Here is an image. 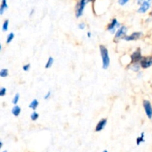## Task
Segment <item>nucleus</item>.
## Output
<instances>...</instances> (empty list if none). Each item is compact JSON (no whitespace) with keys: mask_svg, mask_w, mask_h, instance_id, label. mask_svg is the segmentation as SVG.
Instances as JSON below:
<instances>
[{"mask_svg":"<svg viewBox=\"0 0 152 152\" xmlns=\"http://www.w3.org/2000/svg\"><path fill=\"white\" fill-rule=\"evenodd\" d=\"M8 26H9V20H8V19H7V20L4 21V22L3 23L2 31H7V29H8Z\"/></svg>","mask_w":152,"mask_h":152,"instance_id":"6ab92c4d","label":"nucleus"},{"mask_svg":"<svg viewBox=\"0 0 152 152\" xmlns=\"http://www.w3.org/2000/svg\"><path fill=\"white\" fill-rule=\"evenodd\" d=\"M38 105H39L38 100H37V99H34V100L30 103L29 108H31V109H33L34 111H35V110L37 108V107H38Z\"/></svg>","mask_w":152,"mask_h":152,"instance_id":"ddd939ff","label":"nucleus"},{"mask_svg":"<svg viewBox=\"0 0 152 152\" xmlns=\"http://www.w3.org/2000/svg\"><path fill=\"white\" fill-rule=\"evenodd\" d=\"M140 65L141 68H142L143 69L150 68L152 65V56L142 57V59L140 62Z\"/></svg>","mask_w":152,"mask_h":152,"instance_id":"7ed1b4c3","label":"nucleus"},{"mask_svg":"<svg viewBox=\"0 0 152 152\" xmlns=\"http://www.w3.org/2000/svg\"><path fill=\"white\" fill-rule=\"evenodd\" d=\"M8 76V70L7 69H1L0 71V77L4 78Z\"/></svg>","mask_w":152,"mask_h":152,"instance_id":"a211bd4d","label":"nucleus"},{"mask_svg":"<svg viewBox=\"0 0 152 152\" xmlns=\"http://www.w3.org/2000/svg\"><path fill=\"white\" fill-rule=\"evenodd\" d=\"M128 0H119L118 1V2H119V4H121V5H124V4H126V3L128 2Z\"/></svg>","mask_w":152,"mask_h":152,"instance_id":"393cba45","label":"nucleus"},{"mask_svg":"<svg viewBox=\"0 0 152 152\" xmlns=\"http://www.w3.org/2000/svg\"><path fill=\"white\" fill-rule=\"evenodd\" d=\"M142 59V54H141L140 49H137L136 51H134L131 55V62H132V64L138 63V62H140Z\"/></svg>","mask_w":152,"mask_h":152,"instance_id":"20e7f679","label":"nucleus"},{"mask_svg":"<svg viewBox=\"0 0 152 152\" xmlns=\"http://www.w3.org/2000/svg\"><path fill=\"white\" fill-rule=\"evenodd\" d=\"M99 51H100L101 57L102 60V68L106 70L109 67L110 65V58L108 54V50L104 45H99Z\"/></svg>","mask_w":152,"mask_h":152,"instance_id":"f257e3e1","label":"nucleus"},{"mask_svg":"<svg viewBox=\"0 0 152 152\" xmlns=\"http://www.w3.org/2000/svg\"><path fill=\"white\" fill-rule=\"evenodd\" d=\"M142 34L141 32H134L131 34V35H126L123 39L126 40V41H135L137 39H139L141 37V36H142Z\"/></svg>","mask_w":152,"mask_h":152,"instance_id":"6e6552de","label":"nucleus"},{"mask_svg":"<svg viewBox=\"0 0 152 152\" xmlns=\"http://www.w3.org/2000/svg\"><path fill=\"white\" fill-rule=\"evenodd\" d=\"M107 124V120L106 119H102L101 120H99V123H97L96 126V129H95V131L96 132H99L101 131H102L104 129V128L105 127Z\"/></svg>","mask_w":152,"mask_h":152,"instance_id":"9d476101","label":"nucleus"},{"mask_svg":"<svg viewBox=\"0 0 152 152\" xmlns=\"http://www.w3.org/2000/svg\"><path fill=\"white\" fill-rule=\"evenodd\" d=\"M7 7H8V6H7V0H2L1 1V4L0 6V14L2 15L4 12L7 10Z\"/></svg>","mask_w":152,"mask_h":152,"instance_id":"9b49d317","label":"nucleus"},{"mask_svg":"<svg viewBox=\"0 0 152 152\" xmlns=\"http://www.w3.org/2000/svg\"><path fill=\"white\" fill-rule=\"evenodd\" d=\"M30 68H31V65H30V64H26V65H25L23 67H22V68H23V70L25 71H29Z\"/></svg>","mask_w":152,"mask_h":152,"instance_id":"5701e85b","label":"nucleus"},{"mask_svg":"<svg viewBox=\"0 0 152 152\" xmlns=\"http://www.w3.org/2000/svg\"><path fill=\"white\" fill-rule=\"evenodd\" d=\"M144 137H145V133L142 132V134H140V137L137 138V145H140L142 142H145V139H144Z\"/></svg>","mask_w":152,"mask_h":152,"instance_id":"4468645a","label":"nucleus"},{"mask_svg":"<svg viewBox=\"0 0 152 152\" xmlns=\"http://www.w3.org/2000/svg\"><path fill=\"white\" fill-rule=\"evenodd\" d=\"M2 145H3V142L1 141V142H0V148H2Z\"/></svg>","mask_w":152,"mask_h":152,"instance_id":"c85d7f7f","label":"nucleus"},{"mask_svg":"<svg viewBox=\"0 0 152 152\" xmlns=\"http://www.w3.org/2000/svg\"><path fill=\"white\" fill-rule=\"evenodd\" d=\"M128 1H129V0H128Z\"/></svg>","mask_w":152,"mask_h":152,"instance_id":"473e14b6","label":"nucleus"},{"mask_svg":"<svg viewBox=\"0 0 152 152\" xmlns=\"http://www.w3.org/2000/svg\"><path fill=\"white\" fill-rule=\"evenodd\" d=\"M118 28H120V25L118 22H117V19H113L111 23L108 25V31H110L111 34H114L116 31V29Z\"/></svg>","mask_w":152,"mask_h":152,"instance_id":"423d86ee","label":"nucleus"},{"mask_svg":"<svg viewBox=\"0 0 152 152\" xmlns=\"http://www.w3.org/2000/svg\"><path fill=\"white\" fill-rule=\"evenodd\" d=\"M1 152H7V151H1Z\"/></svg>","mask_w":152,"mask_h":152,"instance_id":"7c9ffc66","label":"nucleus"},{"mask_svg":"<svg viewBox=\"0 0 152 152\" xmlns=\"http://www.w3.org/2000/svg\"><path fill=\"white\" fill-rule=\"evenodd\" d=\"M91 34L90 32H88V37L91 38Z\"/></svg>","mask_w":152,"mask_h":152,"instance_id":"cd10ccee","label":"nucleus"},{"mask_svg":"<svg viewBox=\"0 0 152 152\" xmlns=\"http://www.w3.org/2000/svg\"><path fill=\"white\" fill-rule=\"evenodd\" d=\"M151 15L152 16V11H151Z\"/></svg>","mask_w":152,"mask_h":152,"instance_id":"2f4dec72","label":"nucleus"},{"mask_svg":"<svg viewBox=\"0 0 152 152\" xmlns=\"http://www.w3.org/2000/svg\"><path fill=\"white\" fill-rule=\"evenodd\" d=\"M126 33H127V28H126V27L122 26L120 27V28H119L117 33H116L115 39H117L123 38V37L126 36Z\"/></svg>","mask_w":152,"mask_h":152,"instance_id":"1a4fd4ad","label":"nucleus"},{"mask_svg":"<svg viewBox=\"0 0 152 152\" xmlns=\"http://www.w3.org/2000/svg\"><path fill=\"white\" fill-rule=\"evenodd\" d=\"M93 1L94 0H80V2H79L77 5L76 16H77V17H80V16L83 15L86 4H88V2H91V1Z\"/></svg>","mask_w":152,"mask_h":152,"instance_id":"f03ea898","label":"nucleus"},{"mask_svg":"<svg viewBox=\"0 0 152 152\" xmlns=\"http://www.w3.org/2000/svg\"><path fill=\"white\" fill-rule=\"evenodd\" d=\"M53 62H54V59H53V58L51 57V56H50V57L48 58V62L45 65V68H51L52 65H53Z\"/></svg>","mask_w":152,"mask_h":152,"instance_id":"2eb2a0df","label":"nucleus"},{"mask_svg":"<svg viewBox=\"0 0 152 152\" xmlns=\"http://www.w3.org/2000/svg\"><path fill=\"white\" fill-rule=\"evenodd\" d=\"M140 67V65H139L138 63H133L132 64V66L131 67V69L133 70L134 71H139Z\"/></svg>","mask_w":152,"mask_h":152,"instance_id":"f3484780","label":"nucleus"},{"mask_svg":"<svg viewBox=\"0 0 152 152\" xmlns=\"http://www.w3.org/2000/svg\"><path fill=\"white\" fill-rule=\"evenodd\" d=\"M86 25L84 23V22H82V23H80V25H79V28L81 30H84L85 28H86Z\"/></svg>","mask_w":152,"mask_h":152,"instance_id":"b1692460","label":"nucleus"},{"mask_svg":"<svg viewBox=\"0 0 152 152\" xmlns=\"http://www.w3.org/2000/svg\"><path fill=\"white\" fill-rule=\"evenodd\" d=\"M50 95H51V92H50V91H48V92L47 94H46L45 96H44V99H48L49 98H50Z\"/></svg>","mask_w":152,"mask_h":152,"instance_id":"a878e982","label":"nucleus"},{"mask_svg":"<svg viewBox=\"0 0 152 152\" xmlns=\"http://www.w3.org/2000/svg\"><path fill=\"white\" fill-rule=\"evenodd\" d=\"M145 1V0H137V3L138 4H140V5H141V4H142V2Z\"/></svg>","mask_w":152,"mask_h":152,"instance_id":"bb28decb","label":"nucleus"},{"mask_svg":"<svg viewBox=\"0 0 152 152\" xmlns=\"http://www.w3.org/2000/svg\"><path fill=\"white\" fill-rule=\"evenodd\" d=\"M151 1L152 0H145L140 5V8L138 9V13H145V12H147V10L149 9L150 6H151Z\"/></svg>","mask_w":152,"mask_h":152,"instance_id":"0eeeda50","label":"nucleus"},{"mask_svg":"<svg viewBox=\"0 0 152 152\" xmlns=\"http://www.w3.org/2000/svg\"><path fill=\"white\" fill-rule=\"evenodd\" d=\"M102 152H108V151H107V150H104V151H102Z\"/></svg>","mask_w":152,"mask_h":152,"instance_id":"c756f323","label":"nucleus"},{"mask_svg":"<svg viewBox=\"0 0 152 152\" xmlns=\"http://www.w3.org/2000/svg\"><path fill=\"white\" fill-rule=\"evenodd\" d=\"M143 107L144 109H145V114L146 116L148 117V119H152V105L150 102V101L148 100H144L143 101Z\"/></svg>","mask_w":152,"mask_h":152,"instance_id":"39448f33","label":"nucleus"},{"mask_svg":"<svg viewBox=\"0 0 152 152\" xmlns=\"http://www.w3.org/2000/svg\"><path fill=\"white\" fill-rule=\"evenodd\" d=\"M11 112L15 117H19V114H20L21 113V108L19 106H18V105H15V106L12 108Z\"/></svg>","mask_w":152,"mask_h":152,"instance_id":"f8f14e48","label":"nucleus"},{"mask_svg":"<svg viewBox=\"0 0 152 152\" xmlns=\"http://www.w3.org/2000/svg\"><path fill=\"white\" fill-rule=\"evenodd\" d=\"M19 94H16V95H15L14 97H13L12 102H13V103L14 104V105H16V104L18 103V102H19Z\"/></svg>","mask_w":152,"mask_h":152,"instance_id":"412c9836","label":"nucleus"},{"mask_svg":"<svg viewBox=\"0 0 152 152\" xmlns=\"http://www.w3.org/2000/svg\"><path fill=\"white\" fill-rule=\"evenodd\" d=\"M6 94V88H1L0 89V96H4Z\"/></svg>","mask_w":152,"mask_h":152,"instance_id":"4be33fe9","label":"nucleus"},{"mask_svg":"<svg viewBox=\"0 0 152 152\" xmlns=\"http://www.w3.org/2000/svg\"><path fill=\"white\" fill-rule=\"evenodd\" d=\"M13 39H14V34H13V33H10V34L7 35L6 42H7V44H9V43L11 42L12 40H13Z\"/></svg>","mask_w":152,"mask_h":152,"instance_id":"dca6fc26","label":"nucleus"},{"mask_svg":"<svg viewBox=\"0 0 152 152\" xmlns=\"http://www.w3.org/2000/svg\"><path fill=\"white\" fill-rule=\"evenodd\" d=\"M31 120H33V121H35V120H37V119L39 118V114H38V113L36 112V111H34V112L31 114Z\"/></svg>","mask_w":152,"mask_h":152,"instance_id":"aec40b11","label":"nucleus"}]
</instances>
